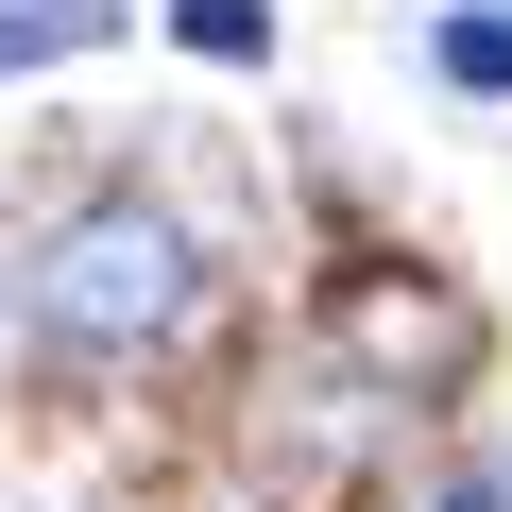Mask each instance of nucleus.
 I'll return each mask as SVG.
<instances>
[{"label": "nucleus", "mask_w": 512, "mask_h": 512, "mask_svg": "<svg viewBox=\"0 0 512 512\" xmlns=\"http://www.w3.org/2000/svg\"><path fill=\"white\" fill-rule=\"evenodd\" d=\"M188 308H205V239L171 222V205H69L52 222V256H35V342H52V376L86 359V376H120V359H171L188 342Z\"/></svg>", "instance_id": "f257e3e1"}, {"label": "nucleus", "mask_w": 512, "mask_h": 512, "mask_svg": "<svg viewBox=\"0 0 512 512\" xmlns=\"http://www.w3.org/2000/svg\"><path fill=\"white\" fill-rule=\"evenodd\" d=\"M103 35V0H18V18H0V69H52V52H86Z\"/></svg>", "instance_id": "f03ea898"}, {"label": "nucleus", "mask_w": 512, "mask_h": 512, "mask_svg": "<svg viewBox=\"0 0 512 512\" xmlns=\"http://www.w3.org/2000/svg\"><path fill=\"white\" fill-rule=\"evenodd\" d=\"M171 35H188L205 69H256V52H274V18H256V0H171Z\"/></svg>", "instance_id": "7ed1b4c3"}, {"label": "nucleus", "mask_w": 512, "mask_h": 512, "mask_svg": "<svg viewBox=\"0 0 512 512\" xmlns=\"http://www.w3.org/2000/svg\"><path fill=\"white\" fill-rule=\"evenodd\" d=\"M427 52H444V86H512V18H444Z\"/></svg>", "instance_id": "20e7f679"}, {"label": "nucleus", "mask_w": 512, "mask_h": 512, "mask_svg": "<svg viewBox=\"0 0 512 512\" xmlns=\"http://www.w3.org/2000/svg\"><path fill=\"white\" fill-rule=\"evenodd\" d=\"M427 512H478V495H427Z\"/></svg>", "instance_id": "39448f33"}]
</instances>
